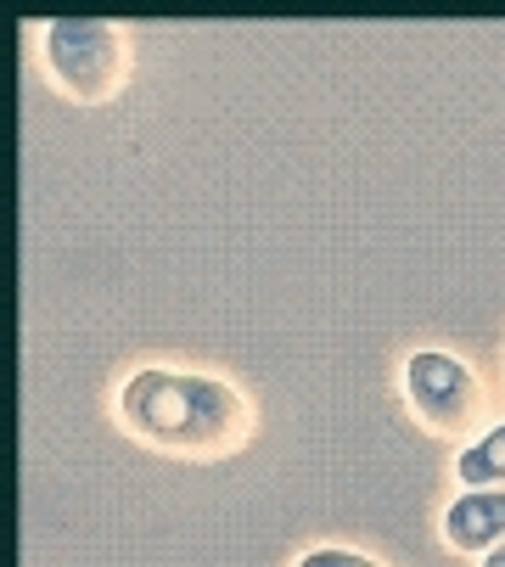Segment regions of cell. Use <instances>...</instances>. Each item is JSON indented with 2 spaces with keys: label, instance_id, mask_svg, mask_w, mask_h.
<instances>
[{
  "label": "cell",
  "instance_id": "6da1fadb",
  "mask_svg": "<svg viewBox=\"0 0 505 567\" xmlns=\"http://www.w3.org/2000/svg\"><path fill=\"white\" fill-rule=\"evenodd\" d=\"M113 416L130 439L163 455L214 461L252 439V404L236 382L214 371H175V365H141L124 377Z\"/></svg>",
  "mask_w": 505,
  "mask_h": 567
},
{
  "label": "cell",
  "instance_id": "7a4b0ae2",
  "mask_svg": "<svg viewBox=\"0 0 505 567\" xmlns=\"http://www.w3.org/2000/svg\"><path fill=\"white\" fill-rule=\"evenodd\" d=\"M45 79L79 107H107L130 85V34L107 18H56L40 29Z\"/></svg>",
  "mask_w": 505,
  "mask_h": 567
},
{
  "label": "cell",
  "instance_id": "3957f363",
  "mask_svg": "<svg viewBox=\"0 0 505 567\" xmlns=\"http://www.w3.org/2000/svg\"><path fill=\"white\" fill-rule=\"evenodd\" d=\"M404 404L415 411V422L439 433V439H483V416H488V393L477 382V371L450 354V349H415L404 360Z\"/></svg>",
  "mask_w": 505,
  "mask_h": 567
},
{
  "label": "cell",
  "instance_id": "277c9868",
  "mask_svg": "<svg viewBox=\"0 0 505 567\" xmlns=\"http://www.w3.org/2000/svg\"><path fill=\"white\" fill-rule=\"evenodd\" d=\"M444 539L461 556H494L505 545V489H461L444 506Z\"/></svg>",
  "mask_w": 505,
  "mask_h": 567
},
{
  "label": "cell",
  "instance_id": "5b68a950",
  "mask_svg": "<svg viewBox=\"0 0 505 567\" xmlns=\"http://www.w3.org/2000/svg\"><path fill=\"white\" fill-rule=\"evenodd\" d=\"M455 477H461V489H505V422H488L483 439L461 444Z\"/></svg>",
  "mask_w": 505,
  "mask_h": 567
},
{
  "label": "cell",
  "instance_id": "8992f818",
  "mask_svg": "<svg viewBox=\"0 0 505 567\" xmlns=\"http://www.w3.org/2000/svg\"><path fill=\"white\" fill-rule=\"evenodd\" d=\"M292 567H382V561L365 550H349V545H320V550H303Z\"/></svg>",
  "mask_w": 505,
  "mask_h": 567
},
{
  "label": "cell",
  "instance_id": "52a82bcc",
  "mask_svg": "<svg viewBox=\"0 0 505 567\" xmlns=\"http://www.w3.org/2000/svg\"><path fill=\"white\" fill-rule=\"evenodd\" d=\"M477 567H505V545H499V550H494V556H483V561H477Z\"/></svg>",
  "mask_w": 505,
  "mask_h": 567
}]
</instances>
